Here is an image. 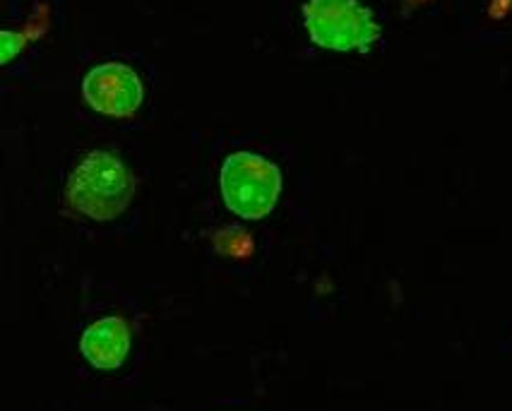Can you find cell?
<instances>
[{"instance_id": "cell-6", "label": "cell", "mask_w": 512, "mask_h": 411, "mask_svg": "<svg viewBox=\"0 0 512 411\" xmlns=\"http://www.w3.org/2000/svg\"><path fill=\"white\" fill-rule=\"evenodd\" d=\"M214 250L219 255H226V258H246V255L253 253V238H250L243 229H236V226H226V229L217 231L212 236Z\"/></svg>"}, {"instance_id": "cell-5", "label": "cell", "mask_w": 512, "mask_h": 411, "mask_svg": "<svg viewBox=\"0 0 512 411\" xmlns=\"http://www.w3.org/2000/svg\"><path fill=\"white\" fill-rule=\"evenodd\" d=\"M80 351L89 366L99 371H116L130 354V327L118 315L101 318L89 325L80 339Z\"/></svg>"}, {"instance_id": "cell-7", "label": "cell", "mask_w": 512, "mask_h": 411, "mask_svg": "<svg viewBox=\"0 0 512 411\" xmlns=\"http://www.w3.org/2000/svg\"><path fill=\"white\" fill-rule=\"evenodd\" d=\"M25 37L17 32H10V29H5L3 34H0V44H3V56H0V61L3 63H10L13 58L20 53L22 49H25Z\"/></svg>"}, {"instance_id": "cell-3", "label": "cell", "mask_w": 512, "mask_h": 411, "mask_svg": "<svg viewBox=\"0 0 512 411\" xmlns=\"http://www.w3.org/2000/svg\"><path fill=\"white\" fill-rule=\"evenodd\" d=\"M303 22L313 44L330 51H361L380 39V25L371 8L359 0H308L303 5Z\"/></svg>"}, {"instance_id": "cell-2", "label": "cell", "mask_w": 512, "mask_h": 411, "mask_svg": "<svg viewBox=\"0 0 512 411\" xmlns=\"http://www.w3.org/2000/svg\"><path fill=\"white\" fill-rule=\"evenodd\" d=\"M224 205L241 219H265L282 193V171L275 162L253 152H234L222 164Z\"/></svg>"}, {"instance_id": "cell-1", "label": "cell", "mask_w": 512, "mask_h": 411, "mask_svg": "<svg viewBox=\"0 0 512 411\" xmlns=\"http://www.w3.org/2000/svg\"><path fill=\"white\" fill-rule=\"evenodd\" d=\"M135 195V178L118 154L106 150L89 152L70 174L65 198L82 217L111 222L128 210Z\"/></svg>"}, {"instance_id": "cell-4", "label": "cell", "mask_w": 512, "mask_h": 411, "mask_svg": "<svg viewBox=\"0 0 512 411\" xmlns=\"http://www.w3.org/2000/svg\"><path fill=\"white\" fill-rule=\"evenodd\" d=\"M85 101L97 113L113 118L133 116L145 99L140 75L125 63L94 65L82 82Z\"/></svg>"}]
</instances>
